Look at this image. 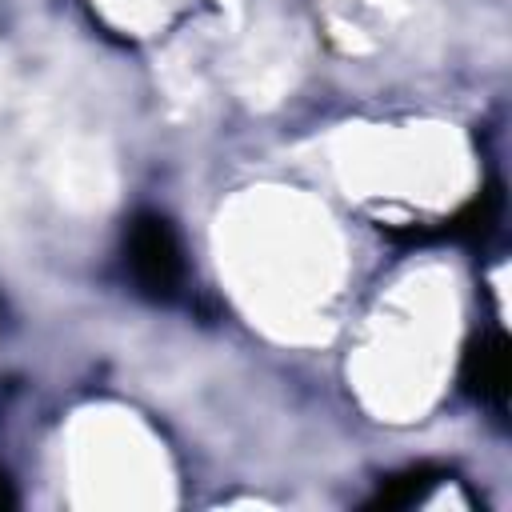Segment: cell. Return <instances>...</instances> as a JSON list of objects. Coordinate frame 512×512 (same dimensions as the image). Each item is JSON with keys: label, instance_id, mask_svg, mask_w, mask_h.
Wrapping results in <instances>:
<instances>
[{"label": "cell", "instance_id": "1", "mask_svg": "<svg viewBox=\"0 0 512 512\" xmlns=\"http://www.w3.org/2000/svg\"><path fill=\"white\" fill-rule=\"evenodd\" d=\"M124 264L148 300H172L184 284V248L160 212H136L124 228Z\"/></svg>", "mask_w": 512, "mask_h": 512}, {"label": "cell", "instance_id": "2", "mask_svg": "<svg viewBox=\"0 0 512 512\" xmlns=\"http://www.w3.org/2000/svg\"><path fill=\"white\" fill-rule=\"evenodd\" d=\"M504 212V192L500 184H488L476 200H468L460 212H452L448 220H440L436 228H388L392 240L404 244H428V240H464V244H484Z\"/></svg>", "mask_w": 512, "mask_h": 512}, {"label": "cell", "instance_id": "3", "mask_svg": "<svg viewBox=\"0 0 512 512\" xmlns=\"http://www.w3.org/2000/svg\"><path fill=\"white\" fill-rule=\"evenodd\" d=\"M508 380H512V364H508V340L500 328L484 332L480 340L468 344L464 364H460V384L472 400L492 404L504 412L508 404Z\"/></svg>", "mask_w": 512, "mask_h": 512}, {"label": "cell", "instance_id": "4", "mask_svg": "<svg viewBox=\"0 0 512 512\" xmlns=\"http://www.w3.org/2000/svg\"><path fill=\"white\" fill-rule=\"evenodd\" d=\"M436 480H444L440 468H432V464H412V468L388 476V480L380 484V492L372 496L368 508H408V504H416Z\"/></svg>", "mask_w": 512, "mask_h": 512}, {"label": "cell", "instance_id": "5", "mask_svg": "<svg viewBox=\"0 0 512 512\" xmlns=\"http://www.w3.org/2000/svg\"><path fill=\"white\" fill-rule=\"evenodd\" d=\"M16 504V496H12V484H8V476L0 472V508H12Z\"/></svg>", "mask_w": 512, "mask_h": 512}]
</instances>
